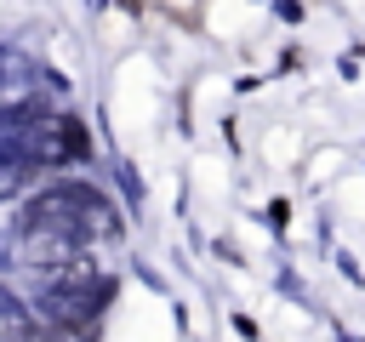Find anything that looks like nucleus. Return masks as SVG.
I'll return each mask as SVG.
<instances>
[]
</instances>
